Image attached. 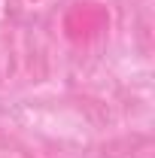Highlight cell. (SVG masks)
Instances as JSON below:
<instances>
[{
  "mask_svg": "<svg viewBox=\"0 0 155 158\" xmlns=\"http://www.w3.org/2000/svg\"><path fill=\"white\" fill-rule=\"evenodd\" d=\"M52 3H55V0H12V9H15L19 15H27V19H34V15H43V12H49V9H52Z\"/></svg>",
  "mask_w": 155,
  "mask_h": 158,
  "instance_id": "1",
  "label": "cell"
}]
</instances>
